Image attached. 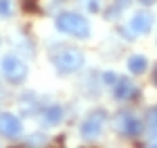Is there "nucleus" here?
I'll return each instance as SVG.
<instances>
[{
  "label": "nucleus",
  "mask_w": 157,
  "mask_h": 148,
  "mask_svg": "<svg viewBox=\"0 0 157 148\" xmlns=\"http://www.w3.org/2000/svg\"><path fill=\"white\" fill-rule=\"evenodd\" d=\"M126 65H128V72H130V74L139 76V74H144L148 70V59L144 54H130L128 61H126Z\"/></svg>",
  "instance_id": "9d476101"
},
{
  "label": "nucleus",
  "mask_w": 157,
  "mask_h": 148,
  "mask_svg": "<svg viewBox=\"0 0 157 148\" xmlns=\"http://www.w3.org/2000/svg\"><path fill=\"white\" fill-rule=\"evenodd\" d=\"M78 2H81L83 9H88L92 13H97L99 9H101V0H78Z\"/></svg>",
  "instance_id": "ddd939ff"
},
{
  "label": "nucleus",
  "mask_w": 157,
  "mask_h": 148,
  "mask_svg": "<svg viewBox=\"0 0 157 148\" xmlns=\"http://www.w3.org/2000/svg\"><path fill=\"white\" fill-rule=\"evenodd\" d=\"M126 9H130V0H112V5L105 11V18L108 20H117Z\"/></svg>",
  "instance_id": "9b49d317"
},
{
  "label": "nucleus",
  "mask_w": 157,
  "mask_h": 148,
  "mask_svg": "<svg viewBox=\"0 0 157 148\" xmlns=\"http://www.w3.org/2000/svg\"><path fill=\"white\" fill-rule=\"evenodd\" d=\"M117 79H119V76H117L115 72H103V83H105V85H110V88H112Z\"/></svg>",
  "instance_id": "2eb2a0df"
},
{
  "label": "nucleus",
  "mask_w": 157,
  "mask_h": 148,
  "mask_svg": "<svg viewBox=\"0 0 157 148\" xmlns=\"http://www.w3.org/2000/svg\"><path fill=\"white\" fill-rule=\"evenodd\" d=\"M23 7L27 11H38V5L34 2V0H23Z\"/></svg>",
  "instance_id": "dca6fc26"
},
{
  "label": "nucleus",
  "mask_w": 157,
  "mask_h": 148,
  "mask_svg": "<svg viewBox=\"0 0 157 148\" xmlns=\"http://www.w3.org/2000/svg\"><path fill=\"white\" fill-rule=\"evenodd\" d=\"M139 2L144 5V7H151V5H155V2H157V0H139Z\"/></svg>",
  "instance_id": "f3484780"
},
{
  "label": "nucleus",
  "mask_w": 157,
  "mask_h": 148,
  "mask_svg": "<svg viewBox=\"0 0 157 148\" xmlns=\"http://www.w3.org/2000/svg\"><path fill=\"white\" fill-rule=\"evenodd\" d=\"M11 0H0V18H11Z\"/></svg>",
  "instance_id": "4468645a"
},
{
  "label": "nucleus",
  "mask_w": 157,
  "mask_h": 148,
  "mask_svg": "<svg viewBox=\"0 0 157 148\" xmlns=\"http://www.w3.org/2000/svg\"><path fill=\"white\" fill-rule=\"evenodd\" d=\"M153 83L157 85V67H155V72H153Z\"/></svg>",
  "instance_id": "a211bd4d"
},
{
  "label": "nucleus",
  "mask_w": 157,
  "mask_h": 148,
  "mask_svg": "<svg viewBox=\"0 0 157 148\" xmlns=\"http://www.w3.org/2000/svg\"><path fill=\"white\" fill-rule=\"evenodd\" d=\"M23 132V121L11 112H0V135L7 139H13Z\"/></svg>",
  "instance_id": "6e6552de"
},
{
  "label": "nucleus",
  "mask_w": 157,
  "mask_h": 148,
  "mask_svg": "<svg viewBox=\"0 0 157 148\" xmlns=\"http://www.w3.org/2000/svg\"><path fill=\"white\" fill-rule=\"evenodd\" d=\"M56 29L61 34H67L72 38H88L90 36V23L88 18L76 11H63L56 16Z\"/></svg>",
  "instance_id": "f03ea898"
},
{
  "label": "nucleus",
  "mask_w": 157,
  "mask_h": 148,
  "mask_svg": "<svg viewBox=\"0 0 157 148\" xmlns=\"http://www.w3.org/2000/svg\"><path fill=\"white\" fill-rule=\"evenodd\" d=\"M137 94H139L137 85L126 76H119L115 81V85H112V97L117 101H132V99H137Z\"/></svg>",
  "instance_id": "0eeeda50"
},
{
  "label": "nucleus",
  "mask_w": 157,
  "mask_h": 148,
  "mask_svg": "<svg viewBox=\"0 0 157 148\" xmlns=\"http://www.w3.org/2000/svg\"><path fill=\"white\" fill-rule=\"evenodd\" d=\"M146 126H148V130H151V135L157 137V105L148 108V112H146Z\"/></svg>",
  "instance_id": "f8f14e48"
},
{
  "label": "nucleus",
  "mask_w": 157,
  "mask_h": 148,
  "mask_svg": "<svg viewBox=\"0 0 157 148\" xmlns=\"http://www.w3.org/2000/svg\"><path fill=\"white\" fill-rule=\"evenodd\" d=\"M153 23H155V16L148 9H139V11H135L132 13V18H130V23L124 25V27H119V34L124 38L128 40H132V38H137V36H144V34H148L153 29Z\"/></svg>",
  "instance_id": "7ed1b4c3"
},
{
  "label": "nucleus",
  "mask_w": 157,
  "mask_h": 148,
  "mask_svg": "<svg viewBox=\"0 0 157 148\" xmlns=\"http://www.w3.org/2000/svg\"><path fill=\"white\" fill-rule=\"evenodd\" d=\"M0 70H2L5 79L9 83H23L27 79V72H29V67H27L25 59H20L16 54H5L2 61H0Z\"/></svg>",
  "instance_id": "20e7f679"
},
{
  "label": "nucleus",
  "mask_w": 157,
  "mask_h": 148,
  "mask_svg": "<svg viewBox=\"0 0 157 148\" xmlns=\"http://www.w3.org/2000/svg\"><path fill=\"white\" fill-rule=\"evenodd\" d=\"M38 115H40L43 126H59L63 121V108L59 103H49V105H45V108H40Z\"/></svg>",
  "instance_id": "1a4fd4ad"
},
{
  "label": "nucleus",
  "mask_w": 157,
  "mask_h": 148,
  "mask_svg": "<svg viewBox=\"0 0 157 148\" xmlns=\"http://www.w3.org/2000/svg\"><path fill=\"white\" fill-rule=\"evenodd\" d=\"M105 121H108V112H105L103 108H97V110H92L90 115L81 121L78 132H81L83 139H97V137L103 132Z\"/></svg>",
  "instance_id": "423d86ee"
},
{
  "label": "nucleus",
  "mask_w": 157,
  "mask_h": 148,
  "mask_svg": "<svg viewBox=\"0 0 157 148\" xmlns=\"http://www.w3.org/2000/svg\"><path fill=\"white\" fill-rule=\"evenodd\" d=\"M52 63H54V70L59 74H74L83 67L85 56L78 47L61 45V47L52 49Z\"/></svg>",
  "instance_id": "f257e3e1"
},
{
  "label": "nucleus",
  "mask_w": 157,
  "mask_h": 148,
  "mask_svg": "<svg viewBox=\"0 0 157 148\" xmlns=\"http://www.w3.org/2000/svg\"><path fill=\"white\" fill-rule=\"evenodd\" d=\"M115 130L119 132L121 137H128V139H135L144 132V123L141 119L130 110H121L115 115Z\"/></svg>",
  "instance_id": "39448f33"
}]
</instances>
